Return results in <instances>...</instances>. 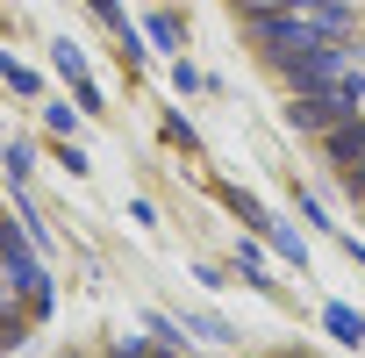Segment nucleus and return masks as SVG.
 I'll return each instance as SVG.
<instances>
[{
    "label": "nucleus",
    "mask_w": 365,
    "mask_h": 358,
    "mask_svg": "<svg viewBox=\"0 0 365 358\" xmlns=\"http://www.w3.org/2000/svg\"><path fill=\"white\" fill-rule=\"evenodd\" d=\"M251 44L265 51V65H279V72H294L315 44H322V29L308 22V15H294V8H272V15H251Z\"/></svg>",
    "instance_id": "obj_1"
},
{
    "label": "nucleus",
    "mask_w": 365,
    "mask_h": 358,
    "mask_svg": "<svg viewBox=\"0 0 365 358\" xmlns=\"http://www.w3.org/2000/svg\"><path fill=\"white\" fill-rule=\"evenodd\" d=\"M0 258H8V272H15V287L36 301V308H51V280H43V265L29 258V244L15 237V230H0Z\"/></svg>",
    "instance_id": "obj_2"
},
{
    "label": "nucleus",
    "mask_w": 365,
    "mask_h": 358,
    "mask_svg": "<svg viewBox=\"0 0 365 358\" xmlns=\"http://www.w3.org/2000/svg\"><path fill=\"white\" fill-rule=\"evenodd\" d=\"M329 329H336L344 344H358V337H365V322H358V315H344V308H329Z\"/></svg>",
    "instance_id": "obj_3"
},
{
    "label": "nucleus",
    "mask_w": 365,
    "mask_h": 358,
    "mask_svg": "<svg viewBox=\"0 0 365 358\" xmlns=\"http://www.w3.org/2000/svg\"><path fill=\"white\" fill-rule=\"evenodd\" d=\"M58 72H65V79H86V58H79L72 44H58Z\"/></svg>",
    "instance_id": "obj_4"
},
{
    "label": "nucleus",
    "mask_w": 365,
    "mask_h": 358,
    "mask_svg": "<svg viewBox=\"0 0 365 358\" xmlns=\"http://www.w3.org/2000/svg\"><path fill=\"white\" fill-rule=\"evenodd\" d=\"M150 36H158V44L172 51V44H179V22H172V15H150Z\"/></svg>",
    "instance_id": "obj_5"
},
{
    "label": "nucleus",
    "mask_w": 365,
    "mask_h": 358,
    "mask_svg": "<svg viewBox=\"0 0 365 358\" xmlns=\"http://www.w3.org/2000/svg\"><path fill=\"white\" fill-rule=\"evenodd\" d=\"M244 15H272V8H287V0H237Z\"/></svg>",
    "instance_id": "obj_6"
},
{
    "label": "nucleus",
    "mask_w": 365,
    "mask_h": 358,
    "mask_svg": "<svg viewBox=\"0 0 365 358\" xmlns=\"http://www.w3.org/2000/svg\"><path fill=\"white\" fill-rule=\"evenodd\" d=\"M158 358H172V351H158Z\"/></svg>",
    "instance_id": "obj_7"
}]
</instances>
